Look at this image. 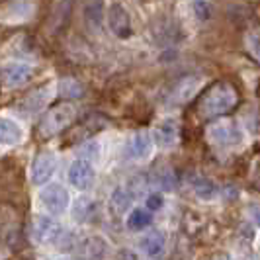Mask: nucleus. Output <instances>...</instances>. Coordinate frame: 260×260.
<instances>
[{
  "instance_id": "6ab92c4d",
  "label": "nucleus",
  "mask_w": 260,
  "mask_h": 260,
  "mask_svg": "<svg viewBox=\"0 0 260 260\" xmlns=\"http://www.w3.org/2000/svg\"><path fill=\"white\" fill-rule=\"evenodd\" d=\"M192 188H194V194L200 200H206V202L217 198V194H219V188L211 180H208V178H196L194 182H192Z\"/></svg>"
},
{
  "instance_id": "1a4fd4ad",
  "label": "nucleus",
  "mask_w": 260,
  "mask_h": 260,
  "mask_svg": "<svg viewBox=\"0 0 260 260\" xmlns=\"http://www.w3.org/2000/svg\"><path fill=\"white\" fill-rule=\"evenodd\" d=\"M108 26L112 29V34L119 39H127L131 38L133 29H131V18L129 12L125 10L123 4H112L110 10H108Z\"/></svg>"
},
{
  "instance_id": "393cba45",
  "label": "nucleus",
  "mask_w": 260,
  "mask_h": 260,
  "mask_svg": "<svg viewBox=\"0 0 260 260\" xmlns=\"http://www.w3.org/2000/svg\"><path fill=\"white\" fill-rule=\"evenodd\" d=\"M250 215H252V221L260 227V206H254V208L250 209Z\"/></svg>"
},
{
  "instance_id": "5701e85b",
  "label": "nucleus",
  "mask_w": 260,
  "mask_h": 260,
  "mask_svg": "<svg viewBox=\"0 0 260 260\" xmlns=\"http://www.w3.org/2000/svg\"><path fill=\"white\" fill-rule=\"evenodd\" d=\"M86 26L92 27L94 31H98V27L102 24V2L100 0H92L90 4H86Z\"/></svg>"
},
{
  "instance_id": "412c9836",
  "label": "nucleus",
  "mask_w": 260,
  "mask_h": 260,
  "mask_svg": "<svg viewBox=\"0 0 260 260\" xmlns=\"http://www.w3.org/2000/svg\"><path fill=\"white\" fill-rule=\"evenodd\" d=\"M131 200H133V196L129 194V190H125V188H116L110 202H112L114 211H116L117 215H121V213H125V211L131 208Z\"/></svg>"
},
{
  "instance_id": "6e6552de",
  "label": "nucleus",
  "mask_w": 260,
  "mask_h": 260,
  "mask_svg": "<svg viewBox=\"0 0 260 260\" xmlns=\"http://www.w3.org/2000/svg\"><path fill=\"white\" fill-rule=\"evenodd\" d=\"M34 75V67L27 63H6L0 69V82L6 88H18L26 84Z\"/></svg>"
},
{
  "instance_id": "bb28decb",
  "label": "nucleus",
  "mask_w": 260,
  "mask_h": 260,
  "mask_svg": "<svg viewBox=\"0 0 260 260\" xmlns=\"http://www.w3.org/2000/svg\"><path fill=\"white\" fill-rule=\"evenodd\" d=\"M53 260H69V258H53Z\"/></svg>"
},
{
  "instance_id": "0eeeda50",
  "label": "nucleus",
  "mask_w": 260,
  "mask_h": 260,
  "mask_svg": "<svg viewBox=\"0 0 260 260\" xmlns=\"http://www.w3.org/2000/svg\"><path fill=\"white\" fill-rule=\"evenodd\" d=\"M57 169V158L51 151H41L34 162H31V182L36 186H43L51 180V176L55 174Z\"/></svg>"
},
{
  "instance_id": "4468645a",
  "label": "nucleus",
  "mask_w": 260,
  "mask_h": 260,
  "mask_svg": "<svg viewBox=\"0 0 260 260\" xmlns=\"http://www.w3.org/2000/svg\"><path fill=\"white\" fill-rule=\"evenodd\" d=\"M178 137H180V129H178V123L174 119H165L155 131V139L156 143L165 149H170L178 143Z\"/></svg>"
},
{
  "instance_id": "f3484780",
  "label": "nucleus",
  "mask_w": 260,
  "mask_h": 260,
  "mask_svg": "<svg viewBox=\"0 0 260 260\" xmlns=\"http://www.w3.org/2000/svg\"><path fill=\"white\" fill-rule=\"evenodd\" d=\"M200 88V78H186V80H180L174 88H172V100L176 102V104H184V102H188L190 98H194L196 92Z\"/></svg>"
},
{
  "instance_id": "f03ea898",
  "label": "nucleus",
  "mask_w": 260,
  "mask_h": 260,
  "mask_svg": "<svg viewBox=\"0 0 260 260\" xmlns=\"http://www.w3.org/2000/svg\"><path fill=\"white\" fill-rule=\"evenodd\" d=\"M75 117H77V108L71 102H61V104L53 106L39 123V135L45 139L53 137V135L65 131L75 121Z\"/></svg>"
},
{
  "instance_id": "20e7f679",
  "label": "nucleus",
  "mask_w": 260,
  "mask_h": 260,
  "mask_svg": "<svg viewBox=\"0 0 260 260\" xmlns=\"http://www.w3.org/2000/svg\"><path fill=\"white\" fill-rule=\"evenodd\" d=\"M38 10V0H8L0 8V20L6 24H20L34 18Z\"/></svg>"
},
{
  "instance_id": "a211bd4d",
  "label": "nucleus",
  "mask_w": 260,
  "mask_h": 260,
  "mask_svg": "<svg viewBox=\"0 0 260 260\" xmlns=\"http://www.w3.org/2000/svg\"><path fill=\"white\" fill-rule=\"evenodd\" d=\"M96 202L90 198H78L73 206V213H75V219L80 223H88L96 217Z\"/></svg>"
},
{
  "instance_id": "f257e3e1",
  "label": "nucleus",
  "mask_w": 260,
  "mask_h": 260,
  "mask_svg": "<svg viewBox=\"0 0 260 260\" xmlns=\"http://www.w3.org/2000/svg\"><path fill=\"white\" fill-rule=\"evenodd\" d=\"M239 102V94L231 82H215L198 100V114L202 117H219L233 110Z\"/></svg>"
},
{
  "instance_id": "ddd939ff",
  "label": "nucleus",
  "mask_w": 260,
  "mask_h": 260,
  "mask_svg": "<svg viewBox=\"0 0 260 260\" xmlns=\"http://www.w3.org/2000/svg\"><path fill=\"white\" fill-rule=\"evenodd\" d=\"M24 139V129L10 117H0V147H14Z\"/></svg>"
},
{
  "instance_id": "9b49d317",
  "label": "nucleus",
  "mask_w": 260,
  "mask_h": 260,
  "mask_svg": "<svg viewBox=\"0 0 260 260\" xmlns=\"http://www.w3.org/2000/svg\"><path fill=\"white\" fill-rule=\"evenodd\" d=\"M75 252L78 260H102L108 252V243L98 235H90L78 241Z\"/></svg>"
},
{
  "instance_id": "9d476101",
  "label": "nucleus",
  "mask_w": 260,
  "mask_h": 260,
  "mask_svg": "<svg viewBox=\"0 0 260 260\" xmlns=\"http://www.w3.org/2000/svg\"><path fill=\"white\" fill-rule=\"evenodd\" d=\"M69 182L73 184L78 190H86L90 188L94 180H96V170L92 167V162L84 160V158H77L71 162L69 167Z\"/></svg>"
},
{
  "instance_id": "f8f14e48",
  "label": "nucleus",
  "mask_w": 260,
  "mask_h": 260,
  "mask_svg": "<svg viewBox=\"0 0 260 260\" xmlns=\"http://www.w3.org/2000/svg\"><path fill=\"white\" fill-rule=\"evenodd\" d=\"M153 145H155V137L147 131H139L129 139V143L125 147V155H127V158H133V160L147 158L153 151Z\"/></svg>"
},
{
  "instance_id": "4be33fe9",
  "label": "nucleus",
  "mask_w": 260,
  "mask_h": 260,
  "mask_svg": "<svg viewBox=\"0 0 260 260\" xmlns=\"http://www.w3.org/2000/svg\"><path fill=\"white\" fill-rule=\"evenodd\" d=\"M151 213L147 211V209H133L129 213V217H127V227H129L131 231H141L145 227H149L151 225Z\"/></svg>"
},
{
  "instance_id": "7ed1b4c3",
  "label": "nucleus",
  "mask_w": 260,
  "mask_h": 260,
  "mask_svg": "<svg viewBox=\"0 0 260 260\" xmlns=\"http://www.w3.org/2000/svg\"><path fill=\"white\" fill-rule=\"evenodd\" d=\"M208 137L219 147H237L243 143V131L233 119H217L208 125Z\"/></svg>"
},
{
  "instance_id": "2eb2a0df",
  "label": "nucleus",
  "mask_w": 260,
  "mask_h": 260,
  "mask_svg": "<svg viewBox=\"0 0 260 260\" xmlns=\"http://www.w3.org/2000/svg\"><path fill=\"white\" fill-rule=\"evenodd\" d=\"M139 248H141V252H143L145 256H149V258H158L160 254H162V250H165V235L160 233V231H151V233H147L139 241Z\"/></svg>"
},
{
  "instance_id": "b1692460",
  "label": "nucleus",
  "mask_w": 260,
  "mask_h": 260,
  "mask_svg": "<svg viewBox=\"0 0 260 260\" xmlns=\"http://www.w3.org/2000/svg\"><path fill=\"white\" fill-rule=\"evenodd\" d=\"M162 208V196L160 194H151L147 198V209L149 211H156Z\"/></svg>"
},
{
  "instance_id": "423d86ee",
  "label": "nucleus",
  "mask_w": 260,
  "mask_h": 260,
  "mask_svg": "<svg viewBox=\"0 0 260 260\" xmlns=\"http://www.w3.org/2000/svg\"><path fill=\"white\" fill-rule=\"evenodd\" d=\"M31 235L34 239L41 243V245H57L65 233H63V227L55 221L53 217H47V215H39L36 217V221L31 225Z\"/></svg>"
},
{
  "instance_id": "39448f33",
  "label": "nucleus",
  "mask_w": 260,
  "mask_h": 260,
  "mask_svg": "<svg viewBox=\"0 0 260 260\" xmlns=\"http://www.w3.org/2000/svg\"><path fill=\"white\" fill-rule=\"evenodd\" d=\"M39 202L51 215H63L69 208V192L61 184H49L39 192Z\"/></svg>"
},
{
  "instance_id": "aec40b11",
  "label": "nucleus",
  "mask_w": 260,
  "mask_h": 260,
  "mask_svg": "<svg viewBox=\"0 0 260 260\" xmlns=\"http://www.w3.org/2000/svg\"><path fill=\"white\" fill-rule=\"evenodd\" d=\"M153 184H155L156 188L165 190V192H172V190L178 186V178H176L174 170L160 169V170H156L155 172V176H153Z\"/></svg>"
},
{
  "instance_id": "dca6fc26",
  "label": "nucleus",
  "mask_w": 260,
  "mask_h": 260,
  "mask_svg": "<svg viewBox=\"0 0 260 260\" xmlns=\"http://www.w3.org/2000/svg\"><path fill=\"white\" fill-rule=\"evenodd\" d=\"M18 239V225L14 215H0V250H10Z\"/></svg>"
},
{
  "instance_id": "a878e982",
  "label": "nucleus",
  "mask_w": 260,
  "mask_h": 260,
  "mask_svg": "<svg viewBox=\"0 0 260 260\" xmlns=\"http://www.w3.org/2000/svg\"><path fill=\"white\" fill-rule=\"evenodd\" d=\"M123 260H137V256L133 252H123Z\"/></svg>"
}]
</instances>
